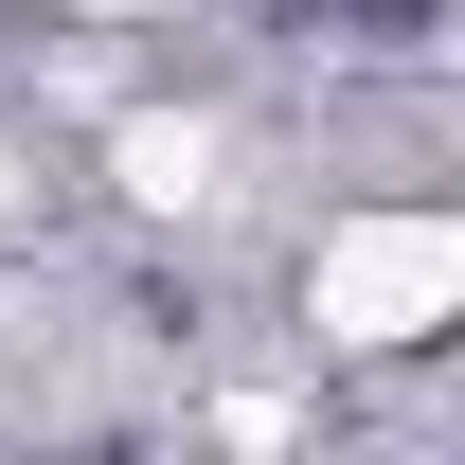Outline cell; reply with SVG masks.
Listing matches in <instances>:
<instances>
[{
	"label": "cell",
	"instance_id": "cell-1",
	"mask_svg": "<svg viewBox=\"0 0 465 465\" xmlns=\"http://www.w3.org/2000/svg\"><path fill=\"white\" fill-rule=\"evenodd\" d=\"M304 304H322V341H430V322H465V232L448 215H341Z\"/></svg>",
	"mask_w": 465,
	"mask_h": 465
},
{
	"label": "cell",
	"instance_id": "cell-2",
	"mask_svg": "<svg viewBox=\"0 0 465 465\" xmlns=\"http://www.w3.org/2000/svg\"><path fill=\"white\" fill-rule=\"evenodd\" d=\"M0 197H18V162H0Z\"/></svg>",
	"mask_w": 465,
	"mask_h": 465
}]
</instances>
